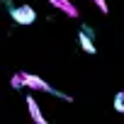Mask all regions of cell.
Wrapping results in <instances>:
<instances>
[{
  "label": "cell",
  "instance_id": "ba28073f",
  "mask_svg": "<svg viewBox=\"0 0 124 124\" xmlns=\"http://www.w3.org/2000/svg\"><path fill=\"white\" fill-rule=\"evenodd\" d=\"M93 3H95V8H97L100 12H105V15H107V10H109V8H107V0H93Z\"/></svg>",
  "mask_w": 124,
  "mask_h": 124
},
{
  "label": "cell",
  "instance_id": "7a4b0ae2",
  "mask_svg": "<svg viewBox=\"0 0 124 124\" xmlns=\"http://www.w3.org/2000/svg\"><path fill=\"white\" fill-rule=\"evenodd\" d=\"M22 78H24V88H32V90H39V93H51V95H56V97H63V100H71L68 95H63V93H58V90H54L46 80H41L39 76H34V73H22Z\"/></svg>",
  "mask_w": 124,
  "mask_h": 124
},
{
  "label": "cell",
  "instance_id": "3957f363",
  "mask_svg": "<svg viewBox=\"0 0 124 124\" xmlns=\"http://www.w3.org/2000/svg\"><path fill=\"white\" fill-rule=\"evenodd\" d=\"M78 44H80V49H83L85 54H97L95 37H93V29H90V27H85V29L78 32Z\"/></svg>",
  "mask_w": 124,
  "mask_h": 124
},
{
  "label": "cell",
  "instance_id": "5b68a950",
  "mask_svg": "<svg viewBox=\"0 0 124 124\" xmlns=\"http://www.w3.org/2000/svg\"><path fill=\"white\" fill-rule=\"evenodd\" d=\"M27 107H29V117H32L37 124H46V117L41 114V107L37 105V100H34V97H27Z\"/></svg>",
  "mask_w": 124,
  "mask_h": 124
},
{
  "label": "cell",
  "instance_id": "6da1fadb",
  "mask_svg": "<svg viewBox=\"0 0 124 124\" xmlns=\"http://www.w3.org/2000/svg\"><path fill=\"white\" fill-rule=\"evenodd\" d=\"M10 17H12L17 24L29 27V24L37 22V10H34L32 5H10Z\"/></svg>",
  "mask_w": 124,
  "mask_h": 124
},
{
  "label": "cell",
  "instance_id": "8992f818",
  "mask_svg": "<svg viewBox=\"0 0 124 124\" xmlns=\"http://www.w3.org/2000/svg\"><path fill=\"white\" fill-rule=\"evenodd\" d=\"M10 85H12L15 90H22V88H24V78H22V73H15V76L10 78Z\"/></svg>",
  "mask_w": 124,
  "mask_h": 124
},
{
  "label": "cell",
  "instance_id": "52a82bcc",
  "mask_svg": "<svg viewBox=\"0 0 124 124\" xmlns=\"http://www.w3.org/2000/svg\"><path fill=\"white\" fill-rule=\"evenodd\" d=\"M114 109L124 114V90H122V93H117V97H114Z\"/></svg>",
  "mask_w": 124,
  "mask_h": 124
},
{
  "label": "cell",
  "instance_id": "277c9868",
  "mask_svg": "<svg viewBox=\"0 0 124 124\" xmlns=\"http://www.w3.org/2000/svg\"><path fill=\"white\" fill-rule=\"evenodd\" d=\"M49 3L56 8V10H61L63 15H68V17H78L80 12H78V8L71 3V0H49Z\"/></svg>",
  "mask_w": 124,
  "mask_h": 124
}]
</instances>
